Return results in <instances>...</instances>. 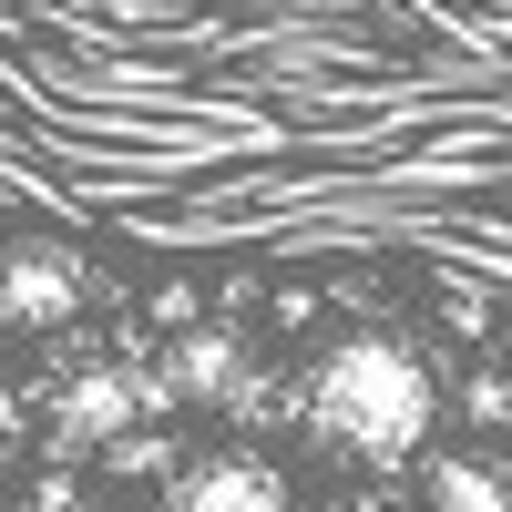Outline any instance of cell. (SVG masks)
<instances>
[{"label":"cell","mask_w":512,"mask_h":512,"mask_svg":"<svg viewBox=\"0 0 512 512\" xmlns=\"http://www.w3.org/2000/svg\"><path fill=\"white\" fill-rule=\"evenodd\" d=\"M297 420H308L338 461H359V472H400V461H420V441H431V420H441V379H431V359H420L410 338L359 328V338H338L308 369Z\"/></svg>","instance_id":"obj_1"},{"label":"cell","mask_w":512,"mask_h":512,"mask_svg":"<svg viewBox=\"0 0 512 512\" xmlns=\"http://www.w3.org/2000/svg\"><path fill=\"white\" fill-rule=\"evenodd\" d=\"M175 410V390H164V369H123V359H82L52 379V400H41V441L52 451H113L123 431H144V420Z\"/></svg>","instance_id":"obj_2"},{"label":"cell","mask_w":512,"mask_h":512,"mask_svg":"<svg viewBox=\"0 0 512 512\" xmlns=\"http://www.w3.org/2000/svg\"><path fill=\"white\" fill-rule=\"evenodd\" d=\"M82 297H93L82 246H62V236H11V246H0V328L41 338V328L82 318Z\"/></svg>","instance_id":"obj_3"},{"label":"cell","mask_w":512,"mask_h":512,"mask_svg":"<svg viewBox=\"0 0 512 512\" xmlns=\"http://www.w3.org/2000/svg\"><path fill=\"white\" fill-rule=\"evenodd\" d=\"M164 512H287V472L256 451H216V461H185L164 482Z\"/></svg>","instance_id":"obj_4"},{"label":"cell","mask_w":512,"mask_h":512,"mask_svg":"<svg viewBox=\"0 0 512 512\" xmlns=\"http://www.w3.org/2000/svg\"><path fill=\"white\" fill-rule=\"evenodd\" d=\"M246 379H256L246 338H236V328H205V318L175 338V359H164V390H175V400H205V410H236Z\"/></svg>","instance_id":"obj_5"},{"label":"cell","mask_w":512,"mask_h":512,"mask_svg":"<svg viewBox=\"0 0 512 512\" xmlns=\"http://www.w3.org/2000/svg\"><path fill=\"white\" fill-rule=\"evenodd\" d=\"M431 512H512V461H472V451H441L420 472Z\"/></svg>","instance_id":"obj_6"},{"label":"cell","mask_w":512,"mask_h":512,"mask_svg":"<svg viewBox=\"0 0 512 512\" xmlns=\"http://www.w3.org/2000/svg\"><path fill=\"white\" fill-rule=\"evenodd\" d=\"M103 472H123V482H175V472H185V451L164 441V431H123V441L103 451Z\"/></svg>","instance_id":"obj_7"},{"label":"cell","mask_w":512,"mask_h":512,"mask_svg":"<svg viewBox=\"0 0 512 512\" xmlns=\"http://www.w3.org/2000/svg\"><path fill=\"white\" fill-rule=\"evenodd\" d=\"M461 410H472V420H512V379H502V369H482L472 390H461Z\"/></svg>","instance_id":"obj_8"},{"label":"cell","mask_w":512,"mask_h":512,"mask_svg":"<svg viewBox=\"0 0 512 512\" xmlns=\"http://www.w3.org/2000/svg\"><path fill=\"white\" fill-rule=\"evenodd\" d=\"M31 512H103V502L82 492L72 472H52V482H31Z\"/></svg>","instance_id":"obj_9"},{"label":"cell","mask_w":512,"mask_h":512,"mask_svg":"<svg viewBox=\"0 0 512 512\" xmlns=\"http://www.w3.org/2000/svg\"><path fill=\"white\" fill-rule=\"evenodd\" d=\"M11 441H21V400L0 390V461H11Z\"/></svg>","instance_id":"obj_10"},{"label":"cell","mask_w":512,"mask_h":512,"mask_svg":"<svg viewBox=\"0 0 512 512\" xmlns=\"http://www.w3.org/2000/svg\"><path fill=\"white\" fill-rule=\"evenodd\" d=\"M287 512H349V502H287Z\"/></svg>","instance_id":"obj_11"}]
</instances>
